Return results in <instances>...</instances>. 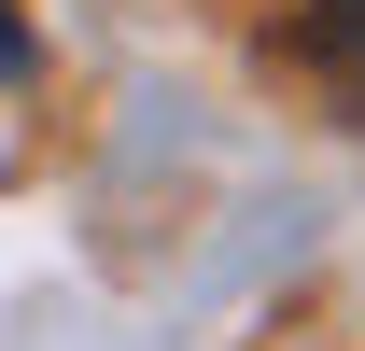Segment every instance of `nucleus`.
I'll return each mask as SVG.
<instances>
[{
  "instance_id": "1",
  "label": "nucleus",
  "mask_w": 365,
  "mask_h": 351,
  "mask_svg": "<svg viewBox=\"0 0 365 351\" xmlns=\"http://www.w3.org/2000/svg\"><path fill=\"white\" fill-rule=\"evenodd\" d=\"M295 43H309V71L337 85V113L365 127V0H309V29H295Z\"/></svg>"
}]
</instances>
